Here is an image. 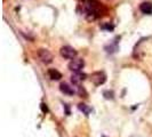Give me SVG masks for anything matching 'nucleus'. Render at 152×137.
Returning <instances> with one entry per match:
<instances>
[{"instance_id": "f8f14e48", "label": "nucleus", "mask_w": 152, "mask_h": 137, "mask_svg": "<svg viewBox=\"0 0 152 137\" xmlns=\"http://www.w3.org/2000/svg\"><path fill=\"white\" fill-rule=\"evenodd\" d=\"M103 96L105 97V98H107V99H113V97H114V94H113V91L111 90H105L104 93H103Z\"/></svg>"}, {"instance_id": "39448f33", "label": "nucleus", "mask_w": 152, "mask_h": 137, "mask_svg": "<svg viewBox=\"0 0 152 137\" xmlns=\"http://www.w3.org/2000/svg\"><path fill=\"white\" fill-rule=\"evenodd\" d=\"M86 77H87L86 73H83V72H73V74L71 76V81H72V84L78 86L86 79Z\"/></svg>"}, {"instance_id": "0eeeda50", "label": "nucleus", "mask_w": 152, "mask_h": 137, "mask_svg": "<svg viewBox=\"0 0 152 137\" xmlns=\"http://www.w3.org/2000/svg\"><path fill=\"white\" fill-rule=\"evenodd\" d=\"M60 90L63 93V94H65V95H73L76 91H75V89L72 88V87H70L68 84H61L60 85Z\"/></svg>"}, {"instance_id": "9b49d317", "label": "nucleus", "mask_w": 152, "mask_h": 137, "mask_svg": "<svg viewBox=\"0 0 152 137\" xmlns=\"http://www.w3.org/2000/svg\"><path fill=\"white\" fill-rule=\"evenodd\" d=\"M101 29L102 30H107V31H112L114 29V25L111 23H105V24H102L101 25Z\"/></svg>"}, {"instance_id": "f03ea898", "label": "nucleus", "mask_w": 152, "mask_h": 137, "mask_svg": "<svg viewBox=\"0 0 152 137\" xmlns=\"http://www.w3.org/2000/svg\"><path fill=\"white\" fill-rule=\"evenodd\" d=\"M91 81L95 86H101L107 81V74L102 71H97V72H94L91 73Z\"/></svg>"}, {"instance_id": "9d476101", "label": "nucleus", "mask_w": 152, "mask_h": 137, "mask_svg": "<svg viewBox=\"0 0 152 137\" xmlns=\"http://www.w3.org/2000/svg\"><path fill=\"white\" fill-rule=\"evenodd\" d=\"M105 50H107V53H115L117 50H118V45H117V41L112 44V45H110L109 47H105Z\"/></svg>"}, {"instance_id": "f257e3e1", "label": "nucleus", "mask_w": 152, "mask_h": 137, "mask_svg": "<svg viewBox=\"0 0 152 137\" xmlns=\"http://www.w3.org/2000/svg\"><path fill=\"white\" fill-rule=\"evenodd\" d=\"M60 54L63 58L65 60H75L77 56V50L75 48H72L71 46H63L60 49Z\"/></svg>"}, {"instance_id": "7ed1b4c3", "label": "nucleus", "mask_w": 152, "mask_h": 137, "mask_svg": "<svg viewBox=\"0 0 152 137\" xmlns=\"http://www.w3.org/2000/svg\"><path fill=\"white\" fill-rule=\"evenodd\" d=\"M38 57H39V60L42 62V63H45V64L52 63L54 58L53 54L50 53L49 50H47V49H44V48H41V49L38 50Z\"/></svg>"}, {"instance_id": "ddd939ff", "label": "nucleus", "mask_w": 152, "mask_h": 137, "mask_svg": "<svg viewBox=\"0 0 152 137\" xmlns=\"http://www.w3.org/2000/svg\"><path fill=\"white\" fill-rule=\"evenodd\" d=\"M40 107H41V111H42L44 113H47V112H48V107H47V105H46L45 103H41Z\"/></svg>"}, {"instance_id": "423d86ee", "label": "nucleus", "mask_w": 152, "mask_h": 137, "mask_svg": "<svg viewBox=\"0 0 152 137\" xmlns=\"http://www.w3.org/2000/svg\"><path fill=\"white\" fill-rule=\"evenodd\" d=\"M140 10L143 13V14H146V15H151L152 14V4L151 2H143L140 5Z\"/></svg>"}, {"instance_id": "6e6552de", "label": "nucleus", "mask_w": 152, "mask_h": 137, "mask_svg": "<svg viewBox=\"0 0 152 137\" xmlns=\"http://www.w3.org/2000/svg\"><path fill=\"white\" fill-rule=\"evenodd\" d=\"M48 76L52 80H60L62 78V73L55 68H50V70H48Z\"/></svg>"}, {"instance_id": "20e7f679", "label": "nucleus", "mask_w": 152, "mask_h": 137, "mask_svg": "<svg viewBox=\"0 0 152 137\" xmlns=\"http://www.w3.org/2000/svg\"><path fill=\"white\" fill-rule=\"evenodd\" d=\"M85 66V61L83 58H75L69 63L68 68L69 70L73 71V72H80L81 68Z\"/></svg>"}, {"instance_id": "1a4fd4ad", "label": "nucleus", "mask_w": 152, "mask_h": 137, "mask_svg": "<svg viewBox=\"0 0 152 137\" xmlns=\"http://www.w3.org/2000/svg\"><path fill=\"white\" fill-rule=\"evenodd\" d=\"M78 109L85 114V115H89L91 112V109L88 105H86L84 103H80V104H78Z\"/></svg>"}]
</instances>
